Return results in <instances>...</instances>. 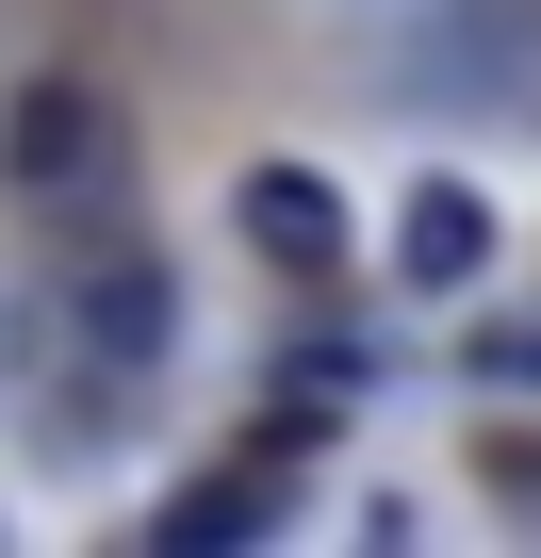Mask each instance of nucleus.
Here are the masks:
<instances>
[{
    "instance_id": "0eeeda50",
    "label": "nucleus",
    "mask_w": 541,
    "mask_h": 558,
    "mask_svg": "<svg viewBox=\"0 0 541 558\" xmlns=\"http://www.w3.org/2000/svg\"><path fill=\"white\" fill-rule=\"evenodd\" d=\"M476 378H492V395H525V378H541V296H525V313H492V329H476Z\"/></svg>"
},
{
    "instance_id": "6e6552de",
    "label": "nucleus",
    "mask_w": 541,
    "mask_h": 558,
    "mask_svg": "<svg viewBox=\"0 0 541 558\" xmlns=\"http://www.w3.org/2000/svg\"><path fill=\"white\" fill-rule=\"evenodd\" d=\"M476 476H492V493H525V509H541V444H508V427H492V444H476Z\"/></svg>"
},
{
    "instance_id": "423d86ee",
    "label": "nucleus",
    "mask_w": 541,
    "mask_h": 558,
    "mask_svg": "<svg viewBox=\"0 0 541 558\" xmlns=\"http://www.w3.org/2000/svg\"><path fill=\"white\" fill-rule=\"evenodd\" d=\"M246 525H280V460H230V476H197L164 509V542H246Z\"/></svg>"
},
{
    "instance_id": "f03ea898",
    "label": "nucleus",
    "mask_w": 541,
    "mask_h": 558,
    "mask_svg": "<svg viewBox=\"0 0 541 558\" xmlns=\"http://www.w3.org/2000/svg\"><path fill=\"white\" fill-rule=\"evenodd\" d=\"M50 329H66L99 378H148V362L181 345V313H164V263H83L66 296H50Z\"/></svg>"
},
{
    "instance_id": "20e7f679",
    "label": "nucleus",
    "mask_w": 541,
    "mask_h": 558,
    "mask_svg": "<svg viewBox=\"0 0 541 558\" xmlns=\"http://www.w3.org/2000/svg\"><path fill=\"white\" fill-rule=\"evenodd\" d=\"M230 230L280 263V279H345V197L312 181V165H246V197H230Z\"/></svg>"
},
{
    "instance_id": "f257e3e1",
    "label": "nucleus",
    "mask_w": 541,
    "mask_h": 558,
    "mask_svg": "<svg viewBox=\"0 0 541 558\" xmlns=\"http://www.w3.org/2000/svg\"><path fill=\"white\" fill-rule=\"evenodd\" d=\"M0 181H17V197H50V214H99L115 181H132V116L99 99V83H17V99H0Z\"/></svg>"
},
{
    "instance_id": "39448f33",
    "label": "nucleus",
    "mask_w": 541,
    "mask_h": 558,
    "mask_svg": "<svg viewBox=\"0 0 541 558\" xmlns=\"http://www.w3.org/2000/svg\"><path fill=\"white\" fill-rule=\"evenodd\" d=\"M394 263L427 279V296H459V279L492 263V197H476V181H427V197L394 214Z\"/></svg>"
},
{
    "instance_id": "7ed1b4c3",
    "label": "nucleus",
    "mask_w": 541,
    "mask_h": 558,
    "mask_svg": "<svg viewBox=\"0 0 541 558\" xmlns=\"http://www.w3.org/2000/svg\"><path fill=\"white\" fill-rule=\"evenodd\" d=\"M459 50H410V83L443 99H541V0H427Z\"/></svg>"
}]
</instances>
